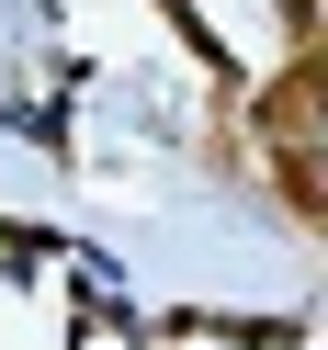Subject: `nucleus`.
Returning <instances> with one entry per match:
<instances>
[{"instance_id": "obj_1", "label": "nucleus", "mask_w": 328, "mask_h": 350, "mask_svg": "<svg viewBox=\"0 0 328 350\" xmlns=\"http://www.w3.org/2000/svg\"><path fill=\"white\" fill-rule=\"evenodd\" d=\"M260 136H283V147H294V136H328V46L294 57V68L260 91Z\"/></svg>"}]
</instances>
